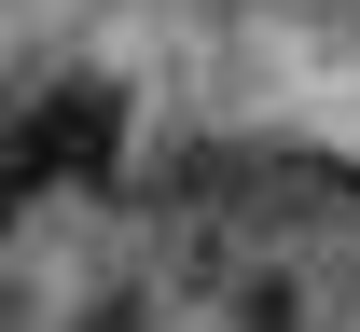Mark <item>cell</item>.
Wrapping results in <instances>:
<instances>
[{"label": "cell", "mask_w": 360, "mask_h": 332, "mask_svg": "<svg viewBox=\"0 0 360 332\" xmlns=\"http://www.w3.org/2000/svg\"><path fill=\"white\" fill-rule=\"evenodd\" d=\"M14 208H28V180H14V166H0V236H14Z\"/></svg>", "instance_id": "5b68a950"}, {"label": "cell", "mask_w": 360, "mask_h": 332, "mask_svg": "<svg viewBox=\"0 0 360 332\" xmlns=\"http://www.w3.org/2000/svg\"><path fill=\"white\" fill-rule=\"evenodd\" d=\"M0 332H56V319H42V291H28V277H0Z\"/></svg>", "instance_id": "277c9868"}, {"label": "cell", "mask_w": 360, "mask_h": 332, "mask_svg": "<svg viewBox=\"0 0 360 332\" xmlns=\"http://www.w3.org/2000/svg\"><path fill=\"white\" fill-rule=\"evenodd\" d=\"M153 319H167V305H153V291L125 277V291H97V305H84V319H70V332H153Z\"/></svg>", "instance_id": "3957f363"}, {"label": "cell", "mask_w": 360, "mask_h": 332, "mask_svg": "<svg viewBox=\"0 0 360 332\" xmlns=\"http://www.w3.org/2000/svg\"><path fill=\"white\" fill-rule=\"evenodd\" d=\"M111 152H125V84H56L42 111H28V125H14V152H0V166H14V180L42 194V180H111Z\"/></svg>", "instance_id": "6da1fadb"}, {"label": "cell", "mask_w": 360, "mask_h": 332, "mask_svg": "<svg viewBox=\"0 0 360 332\" xmlns=\"http://www.w3.org/2000/svg\"><path fill=\"white\" fill-rule=\"evenodd\" d=\"M236 332H305V291H291V277H250V291H236Z\"/></svg>", "instance_id": "7a4b0ae2"}]
</instances>
